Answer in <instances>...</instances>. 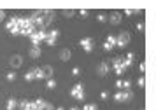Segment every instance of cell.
I'll use <instances>...</instances> for the list:
<instances>
[{
    "label": "cell",
    "mask_w": 156,
    "mask_h": 110,
    "mask_svg": "<svg viewBox=\"0 0 156 110\" xmlns=\"http://www.w3.org/2000/svg\"><path fill=\"white\" fill-rule=\"evenodd\" d=\"M44 39H46V30H34V33L30 35V40H32V44L34 46H41V42H44Z\"/></svg>",
    "instance_id": "obj_1"
},
{
    "label": "cell",
    "mask_w": 156,
    "mask_h": 110,
    "mask_svg": "<svg viewBox=\"0 0 156 110\" xmlns=\"http://www.w3.org/2000/svg\"><path fill=\"white\" fill-rule=\"evenodd\" d=\"M70 96L76 98V100H84V88H83V84L77 82L74 88L70 89Z\"/></svg>",
    "instance_id": "obj_2"
},
{
    "label": "cell",
    "mask_w": 156,
    "mask_h": 110,
    "mask_svg": "<svg viewBox=\"0 0 156 110\" xmlns=\"http://www.w3.org/2000/svg\"><path fill=\"white\" fill-rule=\"evenodd\" d=\"M114 100L116 101H130V100H133V93L128 89V91H118L116 95H114Z\"/></svg>",
    "instance_id": "obj_3"
},
{
    "label": "cell",
    "mask_w": 156,
    "mask_h": 110,
    "mask_svg": "<svg viewBox=\"0 0 156 110\" xmlns=\"http://www.w3.org/2000/svg\"><path fill=\"white\" fill-rule=\"evenodd\" d=\"M130 39H132V37H130V33H128V32H121V33L116 37V46L125 47L128 42H130Z\"/></svg>",
    "instance_id": "obj_4"
},
{
    "label": "cell",
    "mask_w": 156,
    "mask_h": 110,
    "mask_svg": "<svg viewBox=\"0 0 156 110\" xmlns=\"http://www.w3.org/2000/svg\"><path fill=\"white\" fill-rule=\"evenodd\" d=\"M81 47L84 49V53H91L93 51V46H95V40L93 39H90V37H86V39H81Z\"/></svg>",
    "instance_id": "obj_5"
},
{
    "label": "cell",
    "mask_w": 156,
    "mask_h": 110,
    "mask_svg": "<svg viewBox=\"0 0 156 110\" xmlns=\"http://www.w3.org/2000/svg\"><path fill=\"white\" fill-rule=\"evenodd\" d=\"M9 63H11V67H12V68H20V67L23 65V58L20 54H14V56H11Z\"/></svg>",
    "instance_id": "obj_6"
},
{
    "label": "cell",
    "mask_w": 156,
    "mask_h": 110,
    "mask_svg": "<svg viewBox=\"0 0 156 110\" xmlns=\"http://www.w3.org/2000/svg\"><path fill=\"white\" fill-rule=\"evenodd\" d=\"M121 19H123V16H121V12H118V11H114V12H111V16H109V21L112 23L114 26L116 25H119Z\"/></svg>",
    "instance_id": "obj_7"
},
{
    "label": "cell",
    "mask_w": 156,
    "mask_h": 110,
    "mask_svg": "<svg viewBox=\"0 0 156 110\" xmlns=\"http://www.w3.org/2000/svg\"><path fill=\"white\" fill-rule=\"evenodd\" d=\"M109 70H111L109 63H100V65H98V68H97V72H98V75L105 77L107 74H109Z\"/></svg>",
    "instance_id": "obj_8"
},
{
    "label": "cell",
    "mask_w": 156,
    "mask_h": 110,
    "mask_svg": "<svg viewBox=\"0 0 156 110\" xmlns=\"http://www.w3.org/2000/svg\"><path fill=\"white\" fill-rule=\"evenodd\" d=\"M18 19H20L18 16H12V18H11V19L7 21V25H5V28H7L9 32H12L14 28H18Z\"/></svg>",
    "instance_id": "obj_9"
},
{
    "label": "cell",
    "mask_w": 156,
    "mask_h": 110,
    "mask_svg": "<svg viewBox=\"0 0 156 110\" xmlns=\"http://www.w3.org/2000/svg\"><path fill=\"white\" fill-rule=\"evenodd\" d=\"M70 58H72L70 49H62V51H60V60H62V61H70Z\"/></svg>",
    "instance_id": "obj_10"
},
{
    "label": "cell",
    "mask_w": 156,
    "mask_h": 110,
    "mask_svg": "<svg viewBox=\"0 0 156 110\" xmlns=\"http://www.w3.org/2000/svg\"><path fill=\"white\" fill-rule=\"evenodd\" d=\"M42 77L44 79H53V67H49V65H46V67H42Z\"/></svg>",
    "instance_id": "obj_11"
},
{
    "label": "cell",
    "mask_w": 156,
    "mask_h": 110,
    "mask_svg": "<svg viewBox=\"0 0 156 110\" xmlns=\"http://www.w3.org/2000/svg\"><path fill=\"white\" fill-rule=\"evenodd\" d=\"M41 47H37V46H32V49L28 51V54H30V58H34V60H37L39 56H41Z\"/></svg>",
    "instance_id": "obj_12"
},
{
    "label": "cell",
    "mask_w": 156,
    "mask_h": 110,
    "mask_svg": "<svg viewBox=\"0 0 156 110\" xmlns=\"http://www.w3.org/2000/svg\"><path fill=\"white\" fill-rule=\"evenodd\" d=\"M133 61H135V56L132 54V53H128V54L123 58V65H125V68H128V67H130Z\"/></svg>",
    "instance_id": "obj_13"
},
{
    "label": "cell",
    "mask_w": 156,
    "mask_h": 110,
    "mask_svg": "<svg viewBox=\"0 0 156 110\" xmlns=\"http://www.w3.org/2000/svg\"><path fill=\"white\" fill-rule=\"evenodd\" d=\"M46 37H49V39H55V40H58V37H60V32H58V30H49V32H46Z\"/></svg>",
    "instance_id": "obj_14"
},
{
    "label": "cell",
    "mask_w": 156,
    "mask_h": 110,
    "mask_svg": "<svg viewBox=\"0 0 156 110\" xmlns=\"http://www.w3.org/2000/svg\"><path fill=\"white\" fill-rule=\"evenodd\" d=\"M16 107H18V101H16L14 98H9V101H7V110H16Z\"/></svg>",
    "instance_id": "obj_15"
},
{
    "label": "cell",
    "mask_w": 156,
    "mask_h": 110,
    "mask_svg": "<svg viewBox=\"0 0 156 110\" xmlns=\"http://www.w3.org/2000/svg\"><path fill=\"white\" fill-rule=\"evenodd\" d=\"M112 70L114 72H116V74H118V75H123V74H125V67H123V65H119V67H112Z\"/></svg>",
    "instance_id": "obj_16"
},
{
    "label": "cell",
    "mask_w": 156,
    "mask_h": 110,
    "mask_svg": "<svg viewBox=\"0 0 156 110\" xmlns=\"http://www.w3.org/2000/svg\"><path fill=\"white\" fill-rule=\"evenodd\" d=\"M105 42L109 44V46H111V47H114V46H116V37H114V35H109Z\"/></svg>",
    "instance_id": "obj_17"
},
{
    "label": "cell",
    "mask_w": 156,
    "mask_h": 110,
    "mask_svg": "<svg viewBox=\"0 0 156 110\" xmlns=\"http://www.w3.org/2000/svg\"><path fill=\"white\" fill-rule=\"evenodd\" d=\"M25 79H27V81H34V79H35V74H34V70H30V72H27V74H25Z\"/></svg>",
    "instance_id": "obj_18"
},
{
    "label": "cell",
    "mask_w": 156,
    "mask_h": 110,
    "mask_svg": "<svg viewBox=\"0 0 156 110\" xmlns=\"http://www.w3.org/2000/svg\"><path fill=\"white\" fill-rule=\"evenodd\" d=\"M46 86H48V89H55V88H56V81H53V79H48Z\"/></svg>",
    "instance_id": "obj_19"
},
{
    "label": "cell",
    "mask_w": 156,
    "mask_h": 110,
    "mask_svg": "<svg viewBox=\"0 0 156 110\" xmlns=\"http://www.w3.org/2000/svg\"><path fill=\"white\" fill-rule=\"evenodd\" d=\"M81 110H98V107H97L95 103H88V105H84Z\"/></svg>",
    "instance_id": "obj_20"
},
{
    "label": "cell",
    "mask_w": 156,
    "mask_h": 110,
    "mask_svg": "<svg viewBox=\"0 0 156 110\" xmlns=\"http://www.w3.org/2000/svg\"><path fill=\"white\" fill-rule=\"evenodd\" d=\"M34 74H35V79H44L42 77V70L41 68H34Z\"/></svg>",
    "instance_id": "obj_21"
},
{
    "label": "cell",
    "mask_w": 156,
    "mask_h": 110,
    "mask_svg": "<svg viewBox=\"0 0 156 110\" xmlns=\"http://www.w3.org/2000/svg\"><path fill=\"white\" fill-rule=\"evenodd\" d=\"M63 16L65 18H74L76 16V11H63Z\"/></svg>",
    "instance_id": "obj_22"
},
{
    "label": "cell",
    "mask_w": 156,
    "mask_h": 110,
    "mask_svg": "<svg viewBox=\"0 0 156 110\" xmlns=\"http://www.w3.org/2000/svg\"><path fill=\"white\" fill-rule=\"evenodd\" d=\"M44 42H46L48 46H55V44H56V40H55V39H49V37H46V39H44Z\"/></svg>",
    "instance_id": "obj_23"
},
{
    "label": "cell",
    "mask_w": 156,
    "mask_h": 110,
    "mask_svg": "<svg viewBox=\"0 0 156 110\" xmlns=\"http://www.w3.org/2000/svg\"><path fill=\"white\" fill-rule=\"evenodd\" d=\"M97 19H98L100 23H105V19H107V16H105V14H104V12H100L98 16H97Z\"/></svg>",
    "instance_id": "obj_24"
},
{
    "label": "cell",
    "mask_w": 156,
    "mask_h": 110,
    "mask_svg": "<svg viewBox=\"0 0 156 110\" xmlns=\"http://www.w3.org/2000/svg\"><path fill=\"white\" fill-rule=\"evenodd\" d=\"M79 16H81V18H88V16H90V11L83 9V11H79Z\"/></svg>",
    "instance_id": "obj_25"
},
{
    "label": "cell",
    "mask_w": 156,
    "mask_h": 110,
    "mask_svg": "<svg viewBox=\"0 0 156 110\" xmlns=\"http://www.w3.org/2000/svg\"><path fill=\"white\" fill-rule=\"evenodd\" d=\"M137 86H139V88H144V86H146V79H144V77H140V79L137 81Z\"/></svg>",
    "instance_id": "obj_26"
},
{
    "label": "cell",
    "mask_w": 156,
    "mask_h": 110,
    "mask_svg": "<svg viewBox=\"0 0 156 110\" xmlns=\"http://www.w3.org/2000/svg\"><path fill=\"white\" fill-rule=\"evenodd\" d=\"M7 81H11V82L16 81V74H14V72H9V74H7Z\"/></svg>",
    "instance_id": "obj_27"
},
{
    "label": "cell",
    "mask_w": 156,
    "mask_h": 110,
    "mask_svg": "<svg viewBox=\"0 0 156 110\" xmlns=\"http://www.w3.org/2000/svg\"><path fill=\"white\" fill-rule=\"evenodd\" d=\"M23 110H35V107H34V101H28V103H27V107H25Z\"/></svg>",
    "instance_id": "obj_28"
},
{
    "label": "cell",
    "mask_w": 156,
    "mask_h": 110,
    "mask_svg": "<svg viewBox=\"0 0 156 110\" xmlns=\"http://www.w3.org/2000/svg\"><path fill=\"white\" fill-rule=\"evenodd\" d=\"M109 95H111L109 91H102V93H100V98H102V100H107V98H109Z\"/></svg>",
    "instance_id": "obj_29"
},
{
    "label": "cell",
    "mask_w": 156,
    "mask_h": 110,
    "mask_svg": "<svg viewBox=\"0 0 156 110\" xmlns=\"http://www.w3.org/2000/svg\"><path fill=\"white\" fill-rule=\"evenodd\" d=\"M135 28H137L139 32H144V28H146V26H144V23L140 21V23H137V25H135Z\"/></svg>",
    "instance_id": "obj_30"
},
{
    "label": "cell",
    "mask_w": 156,
    "mask_h": 110,
    "mask_svg": "<svg viewBox=\"0 0 156 110\" xmlns=\"http://www.w3.org/2000/svg\"><path fill=\"white\" fill-rule=\"evenodd\" d=\"M41 110H55V107H53L51 103H46V105H44V107H42Z\"/></svg>",
    "instance_id": "obj_31"
},
{
    "label": "cell",
    "mask_w": 156,
    "mask_h": 110,
    "mask_svg": "<svg viewBox=\"0 0 156 110\" xmlns=\"http://www.w3.org/2000/svg\"><path fill=\"white\" fill-rule=\"evenodd\" d=\"M130 86H132V82H130V81H123V88H125V89H130Z\"/></svg>",
    "instance_id": "obj_32"
},
{
    "label": "cell",
    "mask_w": 156,
    "mask_h": 110,
    "mask_svg": "<svg viewBox=\"0 0 156 110\" xmlns=\"http://www.w3.org/2000/svg\"><path fill=\"white\" fill-rule=\"evenodd\" d=\"M11 33H12V35H21V30H20V28H14Z\"/></svg>",
    "instance_id": "obj_33"
},
{
    "label": "cell",
    "mask_w": 156,
    "mask_h": 110,
    "mask_svg": "<svg viewBox=\"0 0 156 110\" xmlns=\"http://www.w3.org/2000/svg\"><path fill=\"white\" fill-rule=\"evenodd\" d=\"M72 74H74V75H79V74H81V68H77V67H76V68L72 70Z\"/></svg>",
    "instance_id": "obj_34"
},
{
    "label": "cell",
    "mask_w": 156,
    "mask_h": 110,
    "mask_svg": "<svg viewBox=\"0 0 156 110\" xmlns=\"http://www.w3.org/2000/svg\"><path fill=\"white\" fill-rule=\"evenodd\" d=\"M27 103H28V101H27V100H23V101H20V103H18V105H20L21 108H25V107H27Z\"/></svg>",
    "instance_id": "obj_35"
},
{
    "label": "cell",
    "mask_w": 156,
    "mask_h": 110,
    "mask_svg": "<svg viewBox=\"0 0 156 110\" xmlns=\"http://www.w3.org/2000/svg\"><path fill=\"white\" fill-rule=\"evenodd\" d=\"M139 68H140V72H146V61H142V63H140V67H139Z\"/></svg>",
    "instance_id": "obj_36"
},
{
    "label": "cell",
    "mask_w": 156,
    "mask_h": 110,
    "mask_svg": "<svg viewBox=\"0 0 156 110\" xmlns=\"http://www.w3.org/2000/svg\"><path fill=\"white\" fill-rule=\"evenodd\" d=\"M5 19V12H4V11H0V21H4Z\"/></svg>",
    "instance_id": "obj_37"
},
{
    "label": "cell",
    "mask_w": 156,
    "mask_h": 110,
    "mask_svg": "<svg viewBox=\"0 0 156 110\" xmlns=\"http://www.w3.org/2000/svg\"><path fill=\"white\" fill-rule=\"evenodd\" d=\"M116 86H118V88L121 89V88H123V81H118V82H116Z\"/></svg>",
    "instance_id": "obj_38"
},
{
    "label": "cell",
    "mask_w": 156,
    "mask_h": 110,
    "mask_svg": "<svg viewBox=\"0 0 156 110\" xmlns=\"http://www.w3.org/2000/svg\"><path fill=\"white\" fill-rule=\"evenodd\" d=\"M70 110H81L79 107H70Z\"/></svg>",
    "instance_id": "obj_39"
},
{
    "label": "cell",
    "mask_w": 156,
    "mask_h": 110,
    "mask_svg": "<svg viewBox=\"0 0 156 110\" xmlns=\"http://www.w3.org/2000/svg\"><path fill=\"white\" fill-rule=\"evenodd\" d=\"M55 110H65L63 107H58V108H55Z\"/></svg>",
    "instance_id": "obj_40"
}]
</instances>
